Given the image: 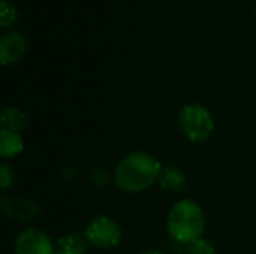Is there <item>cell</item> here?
I'll list each match as a JSON object with an SVG mask.
<instances>
[{
	"mask_svg": "<svg viewBox=\"0 0 256 254\" xmlns=\"http://www.w3.org/2000/svg\"><path fill=\"white\" fill-rule=\"evenodd\" d=\"M162 165L148 153L135 151L128 154L116 168V184L128 193L147 190L159 181Z\"/></svg>",
	"mask_w": 256,
	"mask_h": 254,
	"instance_id": "cell-1",
	"label": "cell"
},
{
	"mask_svg": "<svg viewBox=\"0 0 256 254\" xmlns=\"http://www.w3.org/2000/svg\"><path fill=\"white\" fill-rule=\"evenodd\" d=\"M168 232L170 235L182 243L190 244L201 238L206 229V217L201 207L190 199H182L172 205L168 214Z\"/></svg>",
	"mask_w": 256,
	"mask_h": 254,
	"instance_id": "cell-2",
	"label": "cell"
},
{
	"mask_svg": "<svg viewBox=\"0 0 256 254\" xmlns=\"http://www.w3.org/2000/svg\"><path fill=\"white\" fill-rule=\"evenodd\" d=\"M180 127L192 142L207 141L214 130V120L202 105H188L180 112Z\"/></svg>",
	"mask_w": 256,
	"mask_h": 254,
	"instance_id": "cell-3",
	"label": "cell"
},
{
	"mask_svg": "<svg viewBox=\"0 0 256 254\" xmlns=\"http://www.w3.org/2000/svg\"><path fill=\"white\" fill-rule=\"evenodd\" d=\"M88 244L99 249H112L122 240V229L116 220L106 216H99L93 219L84 232Z\"/></svg>",
	"mask_w": 256,
	"mask_h": 254,
	"instance_id": "cell-4",
	"label": "cell"
},
{
	"mask_svg": "<svg viewBox=\"0 0 256 254\" xmlns=\"http://www.w3.org/2000/svg\"><path fill=\"white\" fill-rule=\"evenodd\" d=\"M16 254H56L50 237L39 229H27L20 234L15 243Z\"/></svg>",
	"mask_w": 256,
	"mask_h": 254,
	"instance_id": "cell-5",
	"label": "cell"
},
{
	"mask_svg": "<svg viewBox=\"0 0 256 254\" xmlns=\"http://www.w3.org/2000/svg\"><path fill=\"white\" fill-rule=\"evenodd\" d=\"M2 211L14 220L18 222H30L39 214V207L24 198H3L2 199Z\"/></svg>",
	"mask_w": 256,
	"mask_h": 254,
	"instance_id": "cell-6",
	"label": "cell"
},
{
	"mask_svg": "<svg viewBox=\"0 0 256 254\" xmlns=\"http://www.w3.org/2000/svg\"><path fill=\"white\" fill-rule=\"evenodd\" d=\"M27 49L26 37L20 33H8L0 39V61L3 66L20 60Z\"/></svg>",
	"mask_w": 256,
	"mask_h": 254,
	"instance_id": "cell-7",
	"label": "cell"
},
{
	"mask_svg": "<svg viewBox=\"0 0 256 254\" xmlns=\"http://www.w3.org/2000/svg\"><path fill=\"white\" fill-rule=\"evenodd\" d=\"M24 148L22 138L20 133L2 129L0 132V154L4 159H12L16 154H20Z\"/></svg>",
	"mask_w": 256,
	"mask_h": 254,
	"instance_id": "cell-8",
	"label": "cell"
},
{
	"mask_svg": "<svg viewBox=\"0 0 256 254\" xmlns=\"http://www.w3.org/2000/svg\"><path fill=\"white\" fill-rule=\"evenodd\" d=\"M159 184L162 189H165L168 192H180L186 186V177L178 168L166 166V168H162V172L159 177Z\"/></svg>",
	"mask_w": 256,
	"mask_h": 254,
	"instance_id": "cell-9",
	"label": "cell"
},
{
	"mask_svg": "<svg viewBox=\"0 0 256 254\" xmlns=\"http://www.w3.org/2000/svg\"><path fill=\"white\" fill-rule=\"evenodd\" d=\"M88 241L86 237H81L78 234H69L58 240L57 247L58 253L62 254H84L87 250Z\"/></svg>",
	"mask_w": 256,
	"mask_h": 254,
	"instance_id": "cell-10",
	"label": "cell"
},
{
	"mask_svg": "<svg viewBox=\"0 0 256 254\" xmlns=\"http://www.w3.org/2000/svg\"><path fill=\"white\" fill-rule=\"evenodd\" d=\"M2 129L18 133L27 126V117L18 108H6L2 114Z\"/></svg>",
	"mask_w": 256,
	"mask_h": 254,
	"instance_id": "cell-11",
	"label": "cell"
},
{
	"mask_svg": "<svg viewBox=\"0 0 256 254\" xmlns=\"http://www.w3.org/2000/svg\"><path fill=\"white\" fill-rule=\"evenodd\" d=\"M16 19V10L14 9V6H10L8 1H2L0 3V24L2 27H9L15 22Z\"/></svg>",
	"mask_w": 256,
	"mask_h": 254,
	"instance_id": "cell-12",
	"label": "cell"
},
{
	"mask_svg": "<svg viewBox=\"0 0 256 254\" xmlns=\"http://www.w3.org/2000/svg\"><path fill=\"white\" fill-rule=\"evenodd\" d=\"M188 254H216V250L207 240L200 238L188 244Z\"/></svg>",
	"mask_w": 256,
	"mask_h": 254,
	"instance_id": "cell-13",
	"label": "cell"
},
{
	"mask_svg": "<svg viewBox=\"0 0 256 254\" xmlns=\"http://www.w3.org/2000/svg\"><path fill=\"white\" fill-rule=\"evenodd\" d=\"M12 183H14V174H12L10 168L8 165H2V168H0V186H2V189L4 190V189L10 187Z\"/></svg>",
	"mask_w": 256,
	"mask_h": 254,
	"instance_id": "cell-14",
	"label": "cell"
},
{
	"mask_svg": "<svg viewBox=\"0 0 256 254\" xmlns=\"http://www.w3.org/2000/svg\"><path fill=\"white\" fill-rule=\"evenodd\" d=\"M142 254H165V253H162V252H159V250H148V252H144Z\"/></svg>",
	"mask_w": 256,
	"mask_h": 254,
	"instance_id": "cell-15",
	"label": "cell"
},
{
	"mask_svg": "<svg viewBox=\"0 0 256 254\" xmlns=\"http://www.w3.org/2000/svg\"><path fill=\"white\" fill-rule=\"evenodd\" d=\"M56 254H62V253H58V252H56Z\"/></svg>",
	"mask_w": 256,
	"mask_h": 254,
	"instance_id": "cell-16",
	"label": "cell"
}]
</instances>
